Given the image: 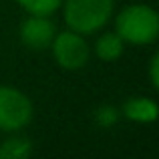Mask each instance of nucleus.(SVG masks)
<instances>
[{
    "label": "nucleus",
    "instance_id": "nucleus-6",
    "mask_svg": "<svg viewBox=\"0 0 159 159\" xmlns=\"http://www.w3.org/2000/svg\"><path fill=\"white\" fill-rule=\"evenodd\" d=\"M123 115L135 123H153L159 119V105L147 97H133L123 103Z\"/></svg>",
    "mask_w": 159,
    "mask_h": 159
},
{
    "label": "nucleus",
    "instance_id": "nucleus-10",
    "mask_svg": "<svg viewBox=\"0 0 159 159\" xmlns=\"http://www.w3.org/2000/svg\"><path fill=\"white\" fill-rule=\"evenodd\" d=\"M95 119H97V123L101 125V127H111V125H115L117 119H119V111H117L115 107H101L97 111V115H95Z\"/></svg>",
    "mask_w": 159,
    "mask_h": 159
},
{
    "label": "nucleus",
    "instance_id": "nucleus-9",
    "mask_svg": "<svg viewBox=\"0 0 159 159\" xmlns=\"http://www.w3.org/2000/svg\"><path fill=\"white\" fill-rule=\"evenodd\" d=\"M28 14H40V16H48L52 12H57L61 8L62 0H16Z\"/></svg>",
    "mask_w": 159,
    "mask_h": 159
},
{
    "label": "nucleus",
    "instance_id": "nucleus-3",
    "mask_svg": "<svg viewBox=\"0 0 159 159\" xmlns=\"http://www.w3.org/2000/svg\"><path fill=\"white\" fill-rule=\"evenodd\" d=\"M32 119V103L14 87H0V131H20Z\"/></svg>",
    "mask_w": 159,
    "mask_h": 159
},
{
    "label": "nucleus",
    "instance_id": "nucleus-1",
    "mask_svg": "<svg viewBox=\"0 0 159 159\" xmlns=\"http://www.w3.org/2000/svg\"><path fill=\"white\" fill-rule=\"evenodd\" d=\"M115 32L131 44H151L159 39V12L147 4H131L115 18Z\"/></svg>",
    "mask_w": 159,
    "mask_h": 159
},
{
    "label": "nucleus",
    "instance_id": "nucleus-8",
    "mask_svg": "<svg viewBox=\"0 0 159 159\" xmlns=\"http://www.w3.org/2000/svg\"><path fill=\"white\" fill-rule=\"evenodd\" d=\"M32 153V143L26 137L14 135L10 139L2 141L0 145V159H24Z\"/></svg>",
    "mask_w": 159,
    "mask_h": 159
},
{
    "label": "nucleus",
    "instance_id": "nucleus-11",
    "mask_svg": "<svg viewBox=\"0 0 159 159\" xmlns=\"http://www.w3.org/2000/svg\"><path fill=\"white\" fill-rule=\"evenodd\" d=\"M149 79H151V85L159 91V52L153 54L151 65H149Z\"/></svg>",
    "mask_w": 159,
    "mask_h": 159
},
{
    "label": "nucleus",
    "instance_id": "nucleus-5",
    "mask_svg": "<svg viewBox=\"0 0 159 159\" xmlns=\"http://www.w3.org/2000/svg\"><path fill=\"white\" fill-rule=\"evenodd\" d=\"M54 36H57V28L48 20V16L32 14L20 26V40L24 47L32 48V51H44L52 44Z\"/></svg>",
    "mask_w": 159,
    "mask_h": 159
},
{
    "label": "nucleus",
    "instance_id": "nucleus-2",
    "mask_svg": "<svg viewBox=\"0 0 159 159\" xmlns=\"http://www.w3.org/2000/svg\"><path fill=\"white\" fill-rule=\"evenodd\" d=\"M65 22L79 34H93L111 20L115 0H62Z\"/></svg>",
    "mask_w": 159,
    "mask_h": 159
},
{
    "label": "nucleus",
    "instance_id": "nucleus-4",
    "mask_svg": "<svg viewBox=\"0 0 159 159\" xmlns=\"http://www.w3.org/2000/svg\"><path fill=\"white\" fill-rule=\"evenodd\" d=\"M51 48L54 54V61L66 70L83 69L91 57V48L87 44V40L83 39V34H79L75 30H65L61 34H57Z\"/></svg>",
    "mask_w": 159,
    "mask_h": 159
},
{
    "label": "nucleus",
    "instance_id": "nucleus-7",
    "mask_svg": "<svg viewBox=\"0 0 159 159\" xmlns=\"http://www.w3.org/2000/svg\"><path fill=\"white\" fill-rule=\"evenodd\" d=\"M125 48V40L121 39L117 32H105V34L99 36L97 44H95V52L101 61L105 62H113L117 58H121Z\"/></svg>",
    "mask_w": 159,
    "mask_h": 159
}]
</instances>
